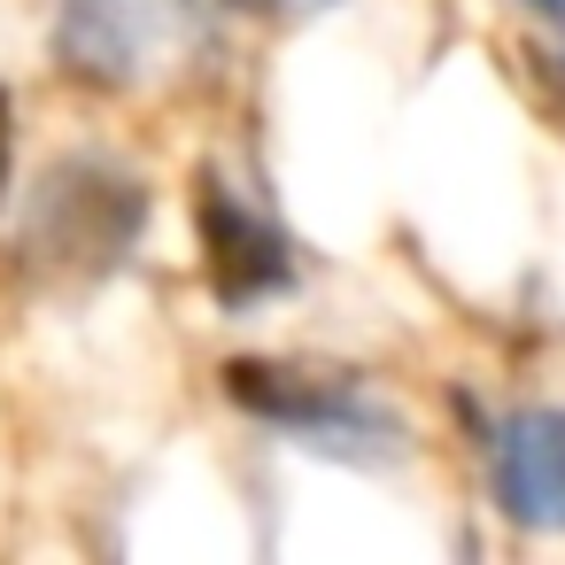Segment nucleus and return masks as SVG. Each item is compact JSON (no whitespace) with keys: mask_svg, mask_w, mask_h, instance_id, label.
Listing matches in <instances>:
<instances>
[{"mask_svg":"<svg viewBox=\"0 0 565 565\" xmlns=\"http://www.w3.org/2000/svg\"><path fill=\"white\" fill-rule=\"evenodd\" d=\"M194 225H202V271H210V295L225 310H256L271 295L295 287V241L248 210L225 179H202L194 186Z\"/></svg>","mask_w":565,"mask_h":565,"instance_id":"obj_3","label":"nucleus"},{"mask_svg":"<svg viewBox=\"0 0 565 565\" xmlns=\"http://www.w3.org/2000/svg\"><path fill=\"white\" fill-rule=\"evenodd\" d=\"M233 17H279V24H295V17H318V9H333V0H225Z\"/></svg>","mask_w":565,"mask_h":565,"instance_id":"obj_7","label":"nucleus"},{"mask_svg":"<svg viewBox=\"0 0 565 565\" xmlns=\"http://www.w3.org/2000/svg\"><path fill=\"white\" fill-rule=\"evenodd\" d=\"M488 488L511 526L565 534V411L534 403L488 434Z\"/></svg>","mask_w":565,"mask_h":565,"instance_id":"obj_4","label":"nucleus"},{"mask_svg":"<svg viewBox=\"0 0 565 565\" xmlns=\"http://www.w3.org/2000/svg\"><path fill=\"white\" fill-rule=\"evenodd\" d=\"M140 225H148V186L125 163H109V156H63L40 179L32 210H24V241L17 248H24V264L40 279L94 287V279H109L132 256Z\"/></svg>","mask_w":565,"mask_h":565,"instance_id":"obj_1","label":"nucleus"},{"mask_svg":"<svg viewBox=\"0 0 565 565\" xmlns=\"http://www.w3.org/2000/svg\"><path fill=\"white\" fill-rule=\"evenodd\" d=\"M526 9H542L550 24H565V0H526Z\"/></svg>","mask_w":565,"mask_h":565,"instance_id":"obj_9","label":"nucleus"},{"mask_svg":"<svg viewBox=\"0 0 565 565\" xmlns=\"http://www.w3.org/2000/svg\"><path fill=\"white\" fill-rule=\"evenodd\" d=\"M55 55L86 86H132L140 55H148V9H140V0H63Z\"/></svg>","mask_w":565,"mask_h":565,"instance_id":"obj_5","label":"nucleus"},{"mask_svg":"<svg viewBox=\"0 0 565 565\" xmlns=\"http://www.w3.org/2000/svg\"><path fill=\"white\" fill-rule=\"evenodd\" d=\"M519 78L534 86V109H542L550 125H565V55H550V47H519Z\"/></svg>","mask_w":565,"mask_h":565,"instance_id":"obj_6","label":"nucleus"},{"mask_svg":"<svg viewBox=\"0 0 565 565\" xmlns=\"http://www.w3.org/2000/svg\"><path fill=\"white\" fill-rule=\"evenodd\" d=\"M225 395L295 434L318 457H349V465H380L403 449V418H387L349 372H310V364H279V356H233L225 364Z\"/></svg>","mask_w":565,"mask_h":565,"instance_id":"obj_2","label":"nucleus"},{"mask_svg":"<svg viewBox=\"0 0 565 565\" xmlns=\"http://www.w3.org/2000/svg\"><path fill=\"white\" fill-rule=\"evenodd\" d=\"M0 194H9V94H0Z\"/></svg>","mask_w":565,"mask_h":565,"instance_id":"obj_8","label":"nucleus"}]
</instances>
